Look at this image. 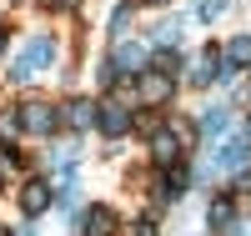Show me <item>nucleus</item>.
Returning <instances> with one entry per match:
<instances>
[{
  "label": "nucleus",
  "instance_id": "nucleus-1",
  "mask_svg": "<svg viewBox=\"0 0 251 236\" xmlns=\"http://www.w3.org/2000/svg\"><path fill=\"white\" fill-rule=\"evenodd\" d=\"M50 60H55V40H50V35H35L30 46H25V55H15V66H10V80H15V85H25V80H30V71L50 66Z\"/></svg>",
  "mask_w": 251,
  "mask_h": 236
},
{
  "label": "nucleus",
  "instance_id": "nucleus-2",
  "mask_svg": "<svg viewBox=\"0 0 251 236\" xmlns=\"http://www.w3.org/2000/svg\"><path fill=\"white\" fill-rule=\"evenodd\" d=\"M211 80H231V66H226L216 51H206L196 66H191V85H211Z\"/></svg>",
  "mask_w": 251,
  "mask_h": 236
},
{
  "label": "nucleus",
  "instance_id": "nucleus-3",
  "mask_svg": "<svg viewBox=\"0 0 251 236\" xmlns=\"http://www.w3.org/2000/svg\"><path fill=\"white\" fill-rule=\"evenodd\" d=\"M20 126L35 131V136H50V131H55V111H50L46 101H30L25 111H20Z\"/></svg>",
  "mask_w": 251,
  "mask_h": 236
},
{
  "label": "nucleus",
  "instance_id": "nucleus-4",
  "mask_svg": "<svg viewBox=\"0 0 251 236\" xmlns=\"http://www.w3.org/2000/svg\"><path fill=\"white\" fill-rule=\"evenodd\" d=\"M111 231H116V211H106V206H91L80 216V236H111Z\"/></svg>",
  "mask_w": 251,
  "mask_h": 236
},
{
  "label": "nucleus",
  "instance_id": "nucleus-5",
  "mask_svg": "<svg viewBox=\"0 0 251 236\" xmlns=\"http://www.w3.org/2000/svg\"><path fill=\"white\" fill-rule=\"evenodd\" d=\"M151 156H156L161 166H176V161H181V141H176V131H151Z\"/></svg>",
  "mask_w": 251,
  "mask_h": 236
},
{
  "label": "nucleus",
  "instance_id": "nucleus-6",
  "mask_svg": "<svg viewBox=\"0 0 251 236\" xmlns=\"http://www.w3.org/2000/svg\"><path fill=\"white\" fill-rule=\"evenodd\" d=\"M96 121H100L106 136H126V131H131V111H126V105H100Z\"/></svg>",
  "mask_w": 251,
  "mask_h": 236
},
{
  "label": "nucleus",
  "instance_id": "nucleus-7",
  "mask_svg": "<svg viewBox=\"0 0 251 236\" xmlns=\"http://www.w3.org/2000/svg\"><path fill=\"white\" fill-rule=\"evenodd\" d=\"M146 105H161V101H171V76H141V91H136Z\"/></svg>",
  "mask_w": 251,
  "mask_h": 236
},
{
  "label": "nucleus",
  "instance_id": "nucleus-8",
  "mask_svg": "<svg viewBox=\"0 0 251 236\" xmlns=\"http://www.w3.org/2000/svg\"><path fill=\"white\" fill-rule=\"evenodd\" d=\"M46 206H50V186L46 181H30L25 191H20V211H25V216H40Z\"/></svg>",
  "mask_w": 251,
  "mask_h": 236
},
{
  "label": "nucleus",
  "instance_id": "nucleus-9",
  "mask_svg": "<svg viewBox=\"0 0 251 236\" xmlns=\"http://www.w3.org/2000/svg\"><path fill=\"white\" fill-rule=\"evenodd\" d=\"M226 126H231V111H221V105L201 111V131H206V136H226Z\"/></svg>",
  "mask_w": 251,
  "mask_h": 236
},
{
  "label": "nucleus",
  "instance_id": "nucleus-10",
  "mask_svg": "<svg viewBox=\"0 0 251 236\" xmlns=\"http://www.w3.org/2000/svg\"><path fill=\"white\" fill-rule=\"evenodd\" d=\"M111 66H116V71H141V66H146V51H141V46H121Z\"/></svg>",
  "mask_w": 251,
  "mask_h": 236
},
{
  "label": "nucleus",
  "instance_id": "nucleus-11",
  "mask_svg": "<svg viewBox=\"0 0 251 236\" xmlns=\"http://www.w3.org/2000/svg\"><path fill=\"white\" fill-rule=\"evenodd\" d=\"M226 66H251V35H236L226 46Z\"/></svg>",
  "mask_w": 251,
  "mask_h": 236
},
{
  "label": "nucleus",
  "instance_id": "nucleus-12",
  "mask_svg": "<svg viewBox=\"0 0 251 236\" xmlns=\"http://www.w3.org/2000/svg\"><path fill=\"white\" fill-rule=\"evenodd\" d=\"M66 121H71V126H91V121H96V105H91V101H71Z\"/></svg>",
  "mask_w": 251,
  "mask_h": 236
},
{
  "label": "nucleus",
  "instance_id": "nucleus-13",
  "mask_svg": "<svg viewBox=\"0 0 251 236\" xmlns=\"http://www.w3.org/2000/svg\"><path fill=\"white\" fill-rule=\"evenodd\" d=\"M176 191H186V166H171L161 181V196H176Z\"/></svg>",
  "mask_w": 251,
  "mask_h": 236
},
{
  "label": "nucleus",
  "instance_id": "nucleus-14",
  "mask_svg": "<svg viewBox=\"0 0 251 236\" xmlns=\"http://www.w3.org/2000/svg\"><path fill=\"white\" fill-rule=\"evenodd\" d=\"M206 221H211V226H231V201H211V211H206Z\"/></svg>",
  "mask_w": 251,
  "mask_h": 236
},
{
  "label": "nucleus",
  "instance_id": "nucleus-15",
  "mask_svg": "<svg viewBox=\"0 0 251 236\" xmlns=\"http://www.w3.org/2000/svg\"><path fill=\"white\" fill-rule=\"evenodd\" d=\"M181 40V20H166V26H156V46H176Z\"/></svg>",
  "mask_w": 251,
  "mask_h": 236
},
{
  "label": "nucleus",
  "instance_id": "nucleus-16",
  "mask_svg": "<svg viewBox=\"0 0 251 236\" xmlns=\"http://www.w3.org/2000/svg\"><path fill=\"white\" fill-rule=\"evenodd\" d=\"M226 5H231V0H201V20H216V15H226Z\"/></svg>",
  "mask_w": 251,
  "mask_h": 236
},
{
  "label": "nucleus",
  "instance_id": "nucleus-17",
  "mask_svg": "<svg viewBox=\"0 0 251 236\" xmlns=\"http://www.w3.org/2000/svg\"><path fill=\"white\" fill-rule=\"evenodd\" d=\"M20 131V111H0V136H15Z\"/></svg>",
  "mask_w": 251,
  "mask_h": 236
},
{
  "label": "nucleus",
  "instance_id": "nucleus-18",
  "mask_svg": "<svg viewBox=\"0 0 251 236\" xmlns=\"http://www.w3.org/2000/svg\"><path fill=\"white\" fill-rule=\"evenodd\" d=\"M126 20H131V5H121V10L111 15V30H126Z\"/></svg>",
  "mask_w": 251,
  "mask_h": 236
},
{
  "label": "nucleus",
  "instance_id": "nucleus-19",
  "mask_svg": "<svg viewBox=\"0 0 251 236\" xmlns=\"http://www.w3.org/2000/svg\"><path fill=\"white\" fill-rule=\"evenodd\" d=\"M131 236H156V226H151V221H136V226H131Z\"/></svg>",
  "mask_w": 251,
  "mask_h": 236
},
{
  "label": "nucleus",
  "instance_id": "nucleus-20",
  "mask_svg": "<svg viewBox=\"0 0 251 236\" xmlns=\"http://www.w3.org/2000/svg\"><path fill=\"white\" fill-rule=\"evenodd\" d=\"M46 5H50V10H66V5H71V0H46Z\"/></svg>",
  "mask_w": 251,
  "mask_h": 236
},
{
  "label": "nucleus",
  "instance_id": "nucleus-21",
  "mask_svg": "<svg viewBox=\"0 0 251 236\" xmlns=\"http://www.w3.org/2000/svg\"><path fill=\"white\" fill-rule=\"evenodd\" d=\"M0 51H5V30H0Z\"/></svg>",
  "mask_w": 251,
  "mask_h": 236
},
{
  "label": "nucleus",
  "instance_id": "nucleus-22",
  "mask_svg": "<svg viewBox=\"0 0 251 236\" xmlns=\"http://www.w3.org/2000/svg\"><path fill=\"white\" fill-rule=\"evenodd\" d=\"M151 5H166V0H151Z\"/></svg>",
  "mask_w": 251,
  "mask_h": 236
}]
</instances>
